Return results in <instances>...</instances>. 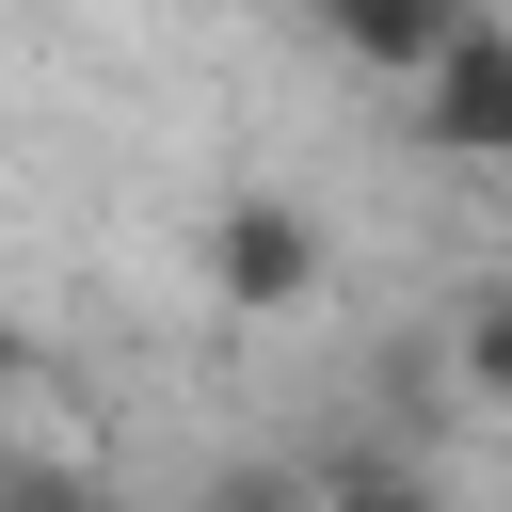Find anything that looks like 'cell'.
<instances>
[{"mask_svg": "<svg viewBox=\"0 0 512 512\" xmlns=\"http://www.w3.org/2000/svg\"><path fill=\"white\" fill-rule=\"evenodd\" d=\"M320 256H336V240H320L304 192H224V208H208V288H224L240 320H288V304L320 288Z\"/></svg>", "mask_w": 512, "mask_h": 512, "instance_id": "6da1fadb", "label": "cell"}, {"mask_svg": "<svg viewBox=\"0 0 512 512\" xmlns=\"http://www.w3.org/2000/svg\"><path fill=\"white\" fill-rule=\"evenodd\" d=\"M400 96H416V144L432 160H512V16H464Z\"/></svg>", "mask_w": 512, "mask_h": 512, "instance_id": "7a4b0ae2", "label": "cell"}, {"mask_svg": "<svg viewBox=\"0 0 512 512\" xmlns=\"http://www.w3.org/2000/svg\"><path fill=\"white\" fill-rule=\"evenodd\" d=\"M464 16H480V0H320V32H336L352 64H384V80H416Z\"/></svg>", "mask_w": 512, "mask_h": 512, "instance_id": "3957f363", "label": "cell"}, {"mask_svg": "<svg viewBox=\"0 0 512 512\" xmlns=\"http://www.w3.org/2000/svg\"><path fill=\"white\" fill-rule=\"evenodd\" d=\"M304 512H448V480L416 448H336V464H304Z\"/></svg>", "mask_w": 512, "mask_h": 512, "instance_id": "277c9868", "label": "cell"}, {"mask_svg": "<svg viewBox=\"0 0 512 512\" xmlns=\"http://www.w3.org/2000/svg\"><path fill=\"white\" fill-rule=\"evenodd\" d=\"M448 384H464L480 416H512V272H480V288L448 304Z\"/></svg>", "mask_w": 512, "mask_h": 512, "instance_id": "5b68a950", "label": "cell"}, {"mask_svg": "<svg viewBox=\"0 0 512 512\" xmlns=\"http://www.w3.org/2000/svg\"><path fill=\"white\" fill-rule=\"evenodd\" d=\"M0 512H128L96 464H0Z\"/></svg>", "mask_w": 512, "mask_h": 512, "instance_id": "8992f818", "label": "cell"}, {"mask_svg": "<svg viewBox=\"0 0 512 512\" xmlns=\"http://www.w3.org/2000/svg\"><path fill=\"white\" fill-rule=\"evenodd\" d=\"M192 512H304V464H208Z\"/></svg>", "mask_w": 512, "mask_h": 512, "instance_id": "52a82bcc", "label": "cell"}, {"mask_svg": "<svg viewBox=\"0 0 512 512\" xmlns=\"http://www.w3.org/2000/svg\"><path fill=\"white\" fill-rule=\"evenodd\" d=\"M16 368H32V352H16V320H0V416H16Z\"/></svg>", "mask_w": 512, "mask_h": 512, "instance_id": "ba28073f", "label": "cell"}]
</instances>
